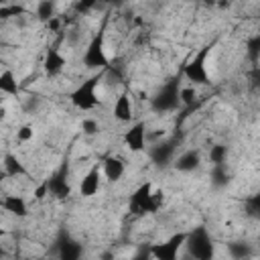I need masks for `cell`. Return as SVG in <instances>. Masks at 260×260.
Listing matches in <instances>:
<instances>
[{
  "mask_svg": "<svg viewBox=\"0 0 260 260\" xmlns=\"http://www.w3.org/2000/svg\"><path fill=\"white\" fill-rule=\"evenodd\" d=\"M35 138V128L32 124H22L18 130H16V140L18 142H30Z\"/></svg>",
  "mask_w": 260,
  "mask_h": 260,
  "instance_id": "obj_28",
  "label": "cell"
},
{
  "mask_svg": "<svg viewBox=\"0 0 260 260\" xmlns=\"http://www.w3.org/2000/svg\"><path fill=\"white\" fill-rule=\"evenodd\" d=\"M81 63H83V67L93 69L98 73L100 71H106L110 67V59L106 55V37H104V30H98L89 39V43H87V47L83 51Z\"/></svg>",
  "mask_w": 260,
  "mask_h": 260,
  "instance_id": "obj_6",
  "label": "cell"
},
{
  "mask_svg": "<svg viewBox=\"0 0 260 260\" xmlns=\"http://www.w3.org/2000/svg\"><path fill=\"white\" fill-rule=\"evenodd\" d=\"M0 205H2L4 211H8L14 217H26L28 215V205H26L24 197H20V195H14V193L4 195L2 201H0Z\"/></svg>",
  "mask_w": 260,
  "mask_h": 260,
  "instance_id": "obj_18",
  "label": "cell"
},
{
  "mask_svg": "<svg viewBox=\"0 0 260 260\" xmlns=\"http://www.w3.org/2000/svg\"><path fill=\"white\" fill-rule=\"evenodd\" d=\"M185 254L189 260H215V242L205 225H195L187 232Z\"/></svg>",
  "mask_w": 260,
  "mask_h": 260,
  "instance_id": "obj_2",
  "label": "cell"
},
{
  "mask_svg": "<svg viewBox=\"0 0 260 260\" xmlns=\"http://www.w3.org/2000/svg\"><path fill=\"white\" fill-rule=\"evenodd\" d=\"M185 238H187V232H177V234H171L167 240L152 242L150 244L152 258L154 260H179L181 250H185Z\"/></svg>",
  "mask_w": 260,
  "mask_h": 260,
  "instance_id": "obj_8",
  "label": "cell"
},
{
  "mask_svg": "<svg viewBox=\"0 0 260 260\" xmlns=\"http://www.w3.org/2000/svg\"><path fill=\"white\" fill-rule=\"evenodd\" d=\"M102 187V167L91 165L87 173L79 179V195L81 197H93Z\"/></svg>",
  "mask_w": 260,
  "mask_h": 260,
  "instance_id": "obj_12",
  "label": "cell"
},
{
  "mask_svg": "<svg viewBox=\"0 0 260 260\" xmlns=\"http://www.w3.org/2000/svg\"><path fill=\"white\" fill-rule=\"evenodd\" d=\"M104 79V71L89 75L87 79H83L71 93H69V102L73 108L81 110V112H89L100 104V95H98V87Z\"/></svg>",
  "mask_w": 260,
  "mask_h": 260,
  "instance_id": "obj_5",
  "label": "cell"
},
{
  "mask_svg": "<svg viewBox=\"0 0 260 260\" xmlns=\"http://www.w3.org/2000/svg\"><path fill=\"white\" fill-rule=\"evenodd\" d=\"M112 258V254H104V260H110Z\"/></svg>",
  "mask_w": 260,
  "mask_h": 260,
  "instance_id": "obj_33",
  "label": "cell"
},
{
  "mask_svg": "<svg viewBox=\"0 0 260 260\" xmlns=\"http://www.w3.org/2000/svg\"><path fill=\"white\" fill-rule=\"evenodd\" d=\"M195 98H197L195 87H183V89H181V104L193 106V104H195Z\"/></svg>",
  "mask_w": 260,
  "mask_h": 260,
  "instance_id": "obj_30",
  "label": "cell"
},
{
  "mask_svg": "<svg viewBox=\"0 0 260 260\" xmlns=\"http://www.w3.org/2000/svg\"><path fill=\"white\" fill-rule=\"evenodd\" d=\"M181 144V138L179 136H171V138H165L156 144H152L148 148V158L150 162L156 167V169H167L169 165L175 162V154H177V148Z\"/></svg>",
  "mask_w": 260,
  "mask_h": 260,
  "instance_id": "obj_7",
  "label": "cell"
},
{
  "mask_svg": "<svg viewBox=\"0 0 260 260\" xmlns=\"http://www.w3.org/2000/svg\"><path fill=\"white\" fill-rule=\"evenodd\" d=\"M199 165H201V152H199L197 148H187V150H183V152L175 158V162H173L175 171H179V173H193L195 169H199Z\"/></svg>",
  "mask_w": 260,
  "mask_h": 260,
  "instance_id": "obj_16",
  "label": "cell"
},
{
  "mask_svg": "<svg viewBox=\"0 0 260 260\" xmlns=\"http://www.w3.org/2000/svg\"><path fill=\"white\" fill-rule=\"evenodd\" d=\"M248 85L254 93H260V65H256L248 71Z\"/></svg>",
  "mask_w": 260,
  "mask_h": 260,
  "instance_id": "obj_27",
  "label": "cell"
},
{
  "mask_svg": "<svg viewBox=\"0 0 260 260\" xmlns=\"http://www.w3.org/2000/svg\"><path fill=\"white\" fill-rule=\"evenodd\" d=\"M165 203V193L160 189H156L150 181L138 185L130 199H128V211L134 217H144V215H152L156 213Z\"/></svg>",
  "mask_w": 260,
  "mask_h": 260,
  "instance_id": "obj_1",
  "label": "cell"
},
{
  "mask_svg": "<svg viewBox=\"0 0 260 260\" xmlns=\"http://www.w3.org/2000/svg\"><path fill=\"white\" fill-rule=\"evenodd\" d=\"M81 132L85 136H95L100 134V122L95 118H83L81 120Z\"/></svg>",
  "mask_w": 260,
  "mask_h": 260,
  "instance_id": "obj_26",
  "label": "cell"
},
{
  "mask_svg": "<svg viewBox=\"0 0 260 260\" xmlns=\"http://www.w3.org/2000/svg\"><path fill=\"white\" fill-rule=\"evenodd\" d=\"M246 57L248 61L252 63V67H256L260 63V32L252 35L248 41H246Z\"/></svg>",
  "mask_w": 260,
  "mask_h": 260,
  "instance_id": "obj_24",
  "label": "cell"
},
{
  "mask_svg": "<svg viewBox=\"0 0 260 260\" xmlns=\"http://www.w3.org/2000/svg\"><path fill=\"white\" fill-rule=\"evenodd\" d=\"M45 187L49 191L51 197H55L57 201H65L71 195V185H69V162L63 160L53 173L51 177L45 181Z\"/></svg>",
  "mask_w": 260,
  "mask_h": 260,
  "instance_id": "obj_9",
  "label": "cell"
},
{
  "mask_svg": "<svg viewBox=\"0 0 260 260\" xmlns=\"http://www.w3.org/2000/svg\"><path fill=\"white\" fill-rule=\"evenodd\" d=\"M65 65H67V59L61 55L59 49H55V47L47 49L45 59H43V69H45V75H47V77H57V75H61L63 69H65Z\"/></svg>",
  "mask_w": 260,
  "mask_h": 260,
  "instance_id": "obj_13",
  "label": "cell"
},
{
  "mask_svg": "<svg viewBox=\"0 0 260 260\" xmlns=\"http://www.w3.org/2000/svg\"><path fill=\"white\" fill-rule=\"evenodd\" d=\"M130 260H154L152 258V250H150V244H140L138 248H136V252L132 254V258Z\"/></svg>",
  "mask_w": 260,
  "mask_h": 260,
  "instance_id": "obj_29",
  "label": "cell"
},
{
  "mask_svg": "<svg viewBox=\"0 0 260 260\" xmlns=\"http://www.w3.org/2000/svg\"><path fill=\"white\" fill-rule=\"evenodd\" d=\"M59 24H61V20H59V16H55L53 20H49V22H47V26H49V30H57V28H59Z\"/></svg>",
  "mask_w": 260,
  "mask_h": 260,
  "instance_id": "obj_32",
  "label": "cell"
},
{
  "mask_svg": "<svg viewBox=\"0 0 260 260\" xmlns=\"http://www.w3.org/2000/svg\"><path fill=\"white\" fill-rule=\"evenodd\" d=\"M225 158H228V146L221 144V142L211 144V148H209V162H211V167L225 165Z\"/></svg>",
  "mask_w": 260,
  "mask_h": 260,
  "instance_id": "obj_25",
  "label": "cell"
},
{
  "mask_svg": "<svg viewBox=\"0 0 260 260\" xmlns=\"http://www.w3.org/2000/svg\"><path fill=\"white\" fill-rule=\"evenodd\" d=\"M20 12H22V6H14V4L0 8V16H2V18H8L10 14H20Z\"/></svg>",
  "mask_w": 260,
  "mask_h": 260,
  "instance_id": "obj_31",
  "label": "cell"
},
{
  "mask_svg": "<svg viewBox=\"0 0 260 260\" xmlns=\"http://www.w3.org/2000/svg\"><path fill=\"white\" fill-rule=\"evenodd\" d=\"M2 171H4L6 177H12V179L28 175V169L24 167V162L16 154H12V152H4V156H2Z\"/></svg>",
  "mask_w": 260,
  "mask_h": 260,
  "instance_id": "obj_17",
  "label": "cell"
},
{
  "mask_svg": "<svg viewBox=\"0 0 260 260\" xmlns=\"http://www.w3.org/2000/svg\"><path fill=\"white\" fill-rule=\"evenodd\" d=\"M122 140H124V146H126L130 152H144V150H146V142H148L146 122H144V120L132 122V124L128 126V130L124 132Z\"/></svg>",
  "mask_w": 260,
  "mask_h": 260,
  "instance_id": "obj_11",
  "label": "cell"
},
{
  "mask_svg": "<svg viewBox=\"0 0 260 260\" xmlns=\"http://www.w3.org/2000/svg\"><path fill=\"white\" fill-rule=\"evenodd\" d=\"M53 250H55L57 260H81V256H83V244L77 242L67 230L59 232Z\"/></svg>",
  "mask_w": 260,
  "mask_h": 260,
  "instance_id": "obj_10",
  "label": "cell"
},
{
  "mask_svg": "<svg viewBox=\"0 0 260 260\" xmlns=\"http://www.w3.org/2000/svg\"><path fill=\"white\" fill-rule=\"evenodd\" d=\"M126 173V165H124V158L122 156H116V154H110L104 158L102 162V175L106 177V181L110 183H118Z\"/></svg>",
  "mask_w": 260,
  "mask_h": 260,
  "instance_id": "obj_14",
  "label": "cell"
},
{
  "mask_svg": "<svg viewBox=\"0 0 260 260\" xmlns=\"http://www.w3.org/2000/svg\"><path fill=\"white\" fill-rule=\"evenodd\" d=\"M209 181H211V187H213V189H225V187L230 185V181H232V175H230V171L225 169V165H221V167H211V171H209Z\"/></svg>",
  "mask_w": 260,
  "mask_h": 260,
  "instance_id": "obj_20",
  "label": "cell"
},
{
  "mask_svg": "<svg viewBox=\"0 0 260 260\" xmlns=\"http://www.w3.org/2000/svg\"><path fill=\"white\" fill-rule=\"evenodd\" d=\"M112 114L118 122L122 124H130L132 122V116H134V108H132V98L128 91H122L116 102H114V108H112Z\"/></svg>",
  "mask_w": 260,
  "mask_h": 260,
  "instance_id": "obj_15",
  "label": "cell"
},
{
  "mask_svg": "<svg viewBox=\"0 0 260 260\" xmlns=\"http://www.w3.org/2000/svg\"><path fill=\"white\" fill-rule=\"evenodd\" d=\"M217 45V41H211V43H205L185 65H183V71L181 75L191 81L193 85H209V71H207V59L213 51V47Z\"/></svg>",
  "mask_w": 260,
  "mask_h": 260,
  "instance_id": "obj_3",
  "label": "cell"
},
{
  "mask_svg": "<svg viewBox=\"0 0 260 260\" xmlns=\"http://www.w3.org/2000/svg\"><path fill=\"white\" fill-rule=\"evenodd\" d=\"M57 4L53 2V0H41L39 4H37V8H35V14H37V18L39 20H43V22H49V20H53L57 14Z\"/></svg>",
  "mask_w": 260,
  "mask_h": 260,
  "instance_id": "obj_23",
  "label": "cell"
},
{
  "mask_svg": "<svg viewBox=\"0 0 260 260\" xmlns=\"http://www.w3.org/2000/svg\"><path fill=\"white\" fill-rule=\"evenodd\" d=\"M181 77L175 75L171 79H167L156 93L150 98V110L156 114H169L175 112L181 106Z\"/></svg>",
  "mask_w": 260,
  "mask_h": 260,
  "instance_id": "obj_4",
  "label": "cell"
},
{
  "mask_svg": "<svg viewBox=\"0 0 260 260\" xmlns=\"http://www.w3.org/2000/svg\"><path fill=\"white\" fill-rule=\"evenodd\" d=\"M0 91L6 95H16L18 93V83H16V75L10 69H4L0 73Z\"/></svg>",
  "mask_w": 260,
  "mask_h": 260,
  "instance_id": "obj_22",
  "label": "cell"
},
{
  "mask_svg": "<svg viewBox=\"0 0 260 260\" xmlns=\"http://www.w3.org/2000/svg\"><path fill=\"white\" fill-rule=\"evenodd\" d=\"M242 209H244V215H246V217H250V219H254V221H260V189L254 191L252 195H248V197L244 199Z\"/></svg>",
  "mask_w": 260,
  "mask_h": 260,
  "instance_id": "obj_21",
  "label": "cell"
},
{
  "mask_svg": "<svg viewBox=\"0 0 260 260\" xmlns=\"http://www.w3.org/2000/svg\"><path fill=\"white\" fill-rule=\"evenodd\" d=\"M228 254L232 260H250L254 256V246L248 240H232L228 242Z\"/></svg>",
  "mask_w": 260,
  "mask_h": 260,
  "instance_id": "obj_19",
  "label": "cell"
}]
</instances>
